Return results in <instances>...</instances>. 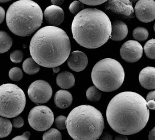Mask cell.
Here are the masks:
<instances>
[{"label":"cell","mask_w":155,"mask_h":140,"mask_svg":"<svg viewBox=\"0 0 155 140\" xmlns=\"http://www.w3.org/2000/svg\"><path fill=\"white\" fill-rule=\"evenodd\" d=\"M149 117L146 100L133 92H122L115 95L106 110L107 121L111 128L125 135L141 131L147 125Z\"/></svg>","instance_id":"6da1fadb"},{"label":"cell","mask_w":155,"mask_h":140,"mask_svg":"<svg viewBox=\"0 0 155 140\" xmlns=\"http://www.w3.org/2000/svg\"><path fill=\"white\" fill-rule=\"evenodd\" d=\"M69 38L64 30L54 26L42 27L35 33L29 45L30 55L38 65L46 68L61 65L70 55Z\"/></svg>","instance_id":"7a4b0ae2"},{"label":"cell","mask_w":155,"mask_h":140,"mask_svg":"<svg viewBox=\"0 0 155 140\" xmlns=\"http://www.w3.org/2000/svg\"><path fill=\"white\" fill-rule=\"evenodd\" d=\"M110 19L99 9H84L75 16L72 23L73 38L81 46L96 49L105 44L111 33Z\"/></svg>","instance_id":"3957f363"},{"label":"cell","mask_w":155,"mask_h":140,"mask_svg":"<svg viewBox=\"0 0 155 140\" xmlns=\"http://www.w3.org/2000/svg\"><path fill=\"white\" fill-rule=\"evenodd\" d=\"M67 129L74 140H97L105 128L103 115L90 105L74 108L67 119Z\"/></svg>","instance_id":"277c9868"},{"label":"cell","mask_w":155,"mask_h":140,"mask_svg":"<svg viewBox=\"0 0 155 140\" xmlns=\"http://www.w3.org/2000/svg\"><path fill=\"white\" fill-rule=\"evenodd\" d=\"M9 30L17 36H27L41 27L43 13L38 4L31 0H20L9 7L6 14Z\"/></svg>","instance_id":"5b68a950"},{"label":"cell","mask_w":155,"mask_h":140,"mask_svg":"<svg viewBox=\"0 0 155 140\" xmlns=\"http://www.w3.org/2000/svg\"><path fill=\"white\" fill-rule=\"evenodd\" d=\"M125 73L123 67L116 60L105 58L96 64L91 73L93 84L97 89L111 92L119 89L123 84Z\"/></svg>","instance_id":"8992f818"},{"label":"cell","mask_w":155,"mask_h":140,"mask_svg":"<svg viewBox=\"0 0 155 140\" xmlns=\"http://www.w3.org/2000/svg\"><path fill=\"white\" fill-rule=\"evenodd\" d=\"M0 115L12 118L23 112L26 106V98L23 90L16 85L7 84L0 87Z\"/></svg>","instance_id":"52a82bcc"},{"label":"cell","mask_w":155,"mask_h":140,"mask_svg":"<svg viewBox=\"0 0 155 140\" xmlns=\"http://www.w3.org/2000/svg\"><path fill=\"white\" fill-rule=\"evenodd\" d=\"M29 125L35 131H43L50 128L54 121V115L49 108L45 105L35 106L28 115Z\"/></svg>","instance_id":"ba28073f"},{"label":"cell","mask_w":155,"mask_h":140,"mask_svg":"<svg viewBox=\"0 0 155 140\" xmlns=\"http://www.w3.org/2000/svg\"><path fill=\"white\" fill-rule=\"evenodd\" d=\"M28 94L30 100L35 104H43L49 101L52 95L50 84L43 80L34 81L29 86Z\"/></svg>","instance_id":"9c48e42d"},{"label":"cell","mask_w":155,"mask_h":140,"mask_svg":"<svg viewBox=\"0 0 155 140\" xmlns=\"http://www.w3.org/2000/svg\"><path fill=\"white\" fill-rule=\"evenodd\" d=\"M143 48L140 43L135 40L126 41L120 49V55L124 61L128 63H135L142 57Z\"/></svg>","instance_id":"30bf717a"},{"label":"cell","mask_w":155,"mask_h":140,"mask_svg":"<svg viewBox=\"0 0 155 140\" xmlns=\"http://www.w3.org/2000/svg\"><path fill=\"white\" fill-rule=\"evenodd\" d=\"M135 14L140 21L150 23L155 19V2L153 0H140L136 4Z\"/></svg>","instance_id":"8fae6325"},{"label":"cell","mask_w":155,"mask_h":140,"mask_svg":"<svg viewBox=\"0 0 155 140\" xmlns=\"http://www.w3.org/2000/svg\"><path fill=\"white\" fill-rule=\"evenodd\" d=\"M105 9L123 16L130 18L134 13L132 4L128 0H109L106 2Z\"/></svg>","instance_id":"7c38bea8"},{"label":"cell","mask_w":155,"mask_h":140,"mask_svg":"<svg viewBox=\"0 0 155 140\" xmlns=\"http://www.w3.org/2000/svg\"><path fill=\"white\" fill-rule=\"evenodd\" d=\"M44 17L49 25L56 27L60 25L64 20V13L59 6L51 5L45 9Z\"/></svg>","instance_id":"4fadbf2b"},{"label":"cell","mask_w":155,"mask_h":140,"mask_svg":"<svg viewBox=\"0 0 155 140\" xmlns=\"http://www.w3.org/2000/svg\"><path fill=\"white\" fill-rule=\"evenodd\" d=\"M88 63L87 57L81 51L73 52L68 59V64L70 68L77 72L84 70L87 67Z\"/></svg>","instance_id":"5bb4252c"},{"label":"cell","mask_w":155,"mask_h":140,"mask_svg":"<svg viewBox=\"0 0 155 140\" xmlns=\"http://www.w3.org/2000/svg\"><path fill=\"white\" fill-rule=\"evenodd\" d=\"M139 80L142 87L147 90L155 89V68L148 67L141 71Z\"/></svg>","instance_id":"9a60e30c"},{"label":"cell","mask_w":155,"mask_h":140,"mask_svg":"<svg viewBox=\"0 0 155 140\" xmlns=\"http://www.w3.org/2000/svg\"><path fill=\"white\" fill-rule=\"evenodd\" d=\"M128 32V27L124 22L116 21L111 25V33L110 38L114 41H121L126 38Z\"/></svg>","instance_id":"2e32d148"},{"label":"cell","mask_w":155,"mask_h":140,"mask_svg":"<svg viewBox=\"0 0 155 140\" xmlns=\"http://www.w3.org/2000/svg\"><path fill=\"white\" fill-rule=\"evenodd\" d=\"M54 102L57 107L61 109H66L70 106L72 103V95L66 90H58L54 95Z\"/></svg>","instance_id":"e0dca14e"},{"label":"cell","mask_w":155,"mask_h":140,"mask_svg":"<svg viewBox=\"0 0 155 140\" xmlns=\"http://www.w3.org/2000/svg\"><path fill=\"white\" fill-rule=\"evenodd\" d=\"M56 83L58 86L62 89H70L74 85V77L70 72H62L57 77Z\"/></svg>","instance_id":"ac0fdd59"},{"label":"cell","mask_w":155,"mask_h":140,"mask_svg":"<svg viewBox=\"0 0 155 140\" xmlns=\"http://www.w3.org/2000/svg\"><path fill=\"white\" fill-rule=\"evenodd\" d=\"M32 58H28L24 62L23 69L27 74L34 75L38 73L40 70V66Z\"/></svg>","instance_id":"d6986e66"},{"label":"cell","mask_w":155,"mask_h":140,"mask_svg":"<svg viewBox=\"0 0 155 140\" xmlns=\"http://www.w3.org/2000/svg\"><path fill=\"white\" fill-rule=\"evenodd\" d=\"M0 35V53L2 54L7 52L11 49L13 44V39L8 33L3 30H1Z\"/></svg>","instance_id":"ffe728a7"},{"label":"cell","mask_w":155,"mask_h":140,"mask_svg":"<svg viewBox=\"0 0 155 140\" xmlns=\"http://www.w3.org/2000/svg\"><path fill=\"white\" fill-rule=\"evenodd\" d=\"M13 125L7 118L1 117V138L8 136L12 131Z\"/></svg>","instance_id":"44dd1931"},{"label":"cell","mask_w":155,"mask_h":140,"mask_svg":"<svg viewBox=\"0 0 155 140\" xmlns=\"http://www.w3.org/2000/svg\"><path fill=\"white\" fill-rule=\"evenodd\" d=\"M102 93L95 86L88 88L86 92V96L89 101L96 102L101 99Z\"/></svg>","instance_id":"7402d4cb"},{"label":"cell","mask_w":155,"mask_h":140,"mask_svg":"<svg viewBox=\"0 0 155 140\" xmlns=\"http://www.w3.org/2000/svg\"><path fill=\"white\" fill-rule=\"evenodd\" d=\"M149 32L146 28L141 27H136L133 32L134 38L139 41L146 40L149 36Z\"/></svg>","instance_id":"603a6c76"},{"label":"cell","mask_w":155,"mask_h":140,"mask_svg":"<svg viewBox=\"0 0 155 140\" xmlns=\"http://www.w3.org/2000/svg\"><path fill=\"white\" fill-rule=\"evenodd\" d=\"M144 51L146 55L151 59H155V39L148 40L144 46Z\"/></svg>","instance_id":"cb8c5ba5"},{"label":"cell","mask_w":155,"mask_h":140,"mask_svg":"<svg viewBox=\"0 0 155 140\" xmlns=\"http://www.w3.org/2000/svg\"><path fill=\"white\" fill-rule=\"evenodd\" d=\"M43 140H62L60 132L55 128H51L45 132L42 136Z\"/></svg>","instance_id":"d4e9b609"},{"label":"cell","mask_w":155,"mask_h":140,"mask_svg":"<svg viewBox=\"0 0 155 140\" xmlns=\"http://www.w3.org/2000/svg\"><path fill=\"white\" fill-rule=\"evenodd\" d=\"M9 77L11 80L15 82L20 81L23 77V72L17 67L12 68L9 71Z\"/></svg>","instance_id":"484cf974"},{"label":"cell","mask_w":155,"mask_h":140,"mask_svg":"<svg viewBox=\"0 0 155 140\" xmlns=\"http://www.w3.org/2000/svg\"><path fill=\"white\" fill-rule=\"evenodd\" d=\"M83 3L81 1H76L73 2L69 7V10L71 13L74 15H77L84 9Z\"/></svg>","instance_id":"4316f807"},{"label":"cell","mask_w":155,"mask_h":140,"mask_svg":"<svg viewBox=\"0 0 155 140\" xmlns=\"http://www.w3.org/2000/svg\"><path fill=\"white\" fill-rule=\"evenodd\" d=\"M10 58L12 62L18 63L22 62L24 58V54L21 51L17 50L12 52L10 54Z\"/></svg>","instance_id":"83f0119b"},{"label":"cell","mask_w":155,"mask_h":140,"mask_svg":"<svg viewBox=\"0 0 155 140\" xmlns=\"http://www.w3.org/2000/svg\"><path fill=\"white\" fill-rule=\"evenodd\" d=\"M67 118L63 115L57 117L55 120L56 126L59 129L64 130L67 128Z\"/></svg>","instance_id":"f1b7e54d"},{"label":"cell","mask_w":155,"mask_h":140,"mask_svg":"<svg viewBox=\"0 0 155 140\" xmlns=\"http://www.w3.org/2000/svg\"><path fill=\"white\" fill-rule=\"evenodd\" d=\"M12 124L15 128H21L24 125V121L22 117L18 116L14 118L12 121Z\"/></svg>","instance_id":"f546056e"},{"label":"cell","mask_w":155,"mask_h":140,"mask_svg":"<svg viewBox=\"0 0 155 140\" xmlns=\"http://www.w3.org/2000/svg\"><path fill=\"white\" fill-rule=\"evenodd\" d=\"M83 4L90 6L99 5L106 2L107 1H80Z\"/></svg>","instance_id":"4dcf8cb0"},{"label":"cell","mask_w":155,"mask_h":140,"mask_svg":"<svg viewBox=\"0 0 155 140\" xmlns=\"http://www.w3.org/2000/svg\"><path fill=\"white\" fill-rule=\"evenodd\" d=\"M30 133L29 131H26L21 135L15 137L12 140H29Z\"/></svg>","instance_id":"1f68e13d"},{"label":"cell","mask_w":155,"mask_h":140,"mask_svg":"<svg viewBox=\"0 0 155 140\" xmlns=\"http://www.w3.org/2000/svg\"><path fill=\"white\" fill-rule=\"evenodd\" d=\"M98 139L99 140H113V137L108 133L105 132L101 135Z\"/></svg>","instance_id":"d6a6232c"},{"label":"cell","mask_w":155,"mask_h":140,"mask_svg":"<svg viewBox=\"0 0 155 140\" xmlns=\"http://www.w3.org/2000/svg\"><path fill=\"white\" fill-rule=\"evenodd\" d=\"M153 100L155 102V90L150 92L147 96L146 101H148L150 100Z\"/></svg>","instance_id":"836d02e7"},{"label":"cell","mask_w":155,"mask_h":140,"mask_svg":"<svg viewBox=\"0 0 155 140\" xmlns=\"http://www.w3.org/2000/svg\"><path fill=\"white\" fill-rule=\"evenodd\" d=\"M147 107L149 109L155 110V102L153 100H151L147 101Z\"/></svg>","instance_id":"e575fe53"},{"label":"cell","mask_w":155,"mask_h":140,"mask_svg":"<svg viewBox=\"0 0 155 140\" xmlns=\"http://www.w3.org/2000/svg\"><path fill=\"white\" fill-rule=\"evenodd\" d=\"M5 10L2 7H1L0 8V21H1V24L3 22L5 19Z\"/></svg>","instance_id":"d590c367"},{"label":"cell","mask_w":155,"mask_h":140,"mask_svg":"<svg viewBox=\"0 0 155 140\" xmlns=\"http://www.w3.org/2000/svg\"><path fill=\"white\" fill-rule=\"evenodd\" d=\"M148 138L149 140H155V127L150 131Z\"/></svg>","instance_id":"8d00e7d4"},{"label":"cell","mask_w":155,"mask_h":140,"mask_svg":"<svg viewBox=\"0 0 155 140\" xmlns=\"http://www.w3.org/2000/svg\"><path fill=\"white\" fill-rule=\"evenodd\" d=\"M114 140H128V139L125 135H120L117 136Z\"/></svg>","instance_id":"74e56055"},{"label":"cell","mask_w":155,"mask_h":140,"mask_svg":"<svg viewBox=\"0 0 155 140\" xmlns=\"http://www.w3.org/2000/svg\"><path fill=\"white\" fill-rule=\"evenodd\" d=\"M64 1H59V0H51V2L54 5L59 6L61 5L63 3Z\"/></svg>","instance_id":"f35d334b"},{"label":"cell","mask_w":155,"mask_h":140,"mask_svg":"<svg viewBox=\"0 0 155 140\" xmlns=\"http://www.w3.org/2000/svg\"><path fill=\"white\" fill-rule=\"evenodd\" d=\"M60 68L58 67H56L53 68V71L54 73H58L59 72Z\"/></svg>","instance_id":"ab89813d"},{"label":"cell","mask_w":155,"mask_h":140,"mask_svg":"<svg viewBox=\"0 0 155 140\" xmlns=\"http://www.w3.org/2000/svg\"><path fill=\"white\" fill-rule=\"evenodd\" d=\"M10 2V1H6V0H5V1H0V3H5L8 2Z\"/></svg>","instance_id":"60d3db41"},{"label":"cell","mask_w":155,"mask_h":140,"mask_svg":"<svg viewBox=\"0 0 155 140\" xmlns=\"http://www.w3.org/2000/svg\"><path fill=\"white\" fill-rule=\"evenodd\" d=\"M153 29H154V31L155 32V23L154 25Z\"/></svg>","instance_id":"b9f144b4"}]
</instances>
